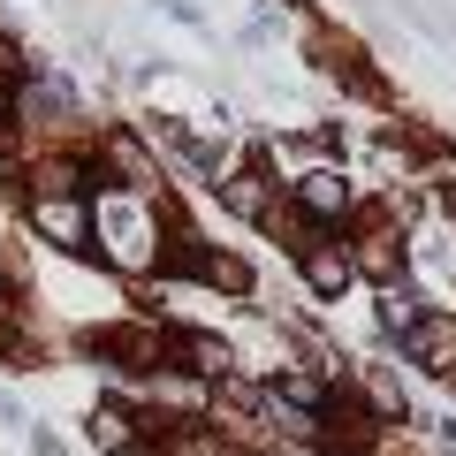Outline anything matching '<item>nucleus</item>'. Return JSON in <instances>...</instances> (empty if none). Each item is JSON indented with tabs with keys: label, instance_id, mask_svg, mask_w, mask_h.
I'll return each mask as SVG.
<instances>
[{
	"label": "nucleus",
	"instance_id": "obj_1",
	"mask_svg": "<svg viewBox=\"0 0 456 456\" xmlns=\"http://www.w3.org/2000/svg\"><path fill=\"white\" fill-rule=\"evenodd\" d=\"M99 228H107L114 236V251H122V259H152V213L145 206H130V198H107V206H99Z\"/></svg>",
	"mask_w": 456,
	"mask_h": 456
},
{
	"label": "nucleus",
	"instance_id": "obj_2",
	"mask_svg": "<svg viewBox=\"0 0 456 456\" xmlns=\"http://www.w3.org/2000/svg\"><path fill=\"white\" fill-rule=\"evenodd\" d=\"M31 228H38V236H53L61 251H77L84 236H92V213H84L77 198H38V206H31Z\"/></svg>",
	"mask_w": 456,
	"mask_h": 456
},
{
	"label": "nucleus",
	"instance_id": "obj_3",
	"mask_svg": "<svg viewBox=\"0 0 456 456\" xmlns=\"http://www.w3.org/2000/svg\"><path fill=\"white\" fill-rule=\"evenodd\" d=\"M403 350L426 365V373H456V327H449V320H419V327L403 335Z\"/></svg>",
	"mask_w": 456,
	"mask_h": 456
},
{
	"label": "nucleus",
	"instance_id": "obj_4",
	"mask_svg": "<svg viewBox=\"0 0 456 456\" xmlns=\"http://www.w3.org/2000/svg\"><path fill=\"white\" fill-rule=\"evenodd\" d=\"M297 206H305V213H312V221H335V213H342V206H350V183H342V175H335V167H312V175H305V183H297Z\"/></svg>",
	"mask_w": 456,
	"mask_h": 456
},
{
	"label": "nucleus",
	"instance_id": "obj_5",
	"mask_svg": "<svg viewBox=\"0 0 456 456\" xmlns=\"http://www.w3.org/2000/svg\"><path fill=\"white\" fill-rule=\"evenodd\" d=\"M297 259H305V281L320 297H342L350 289V251H327V244H297Z\"/></svg>",
	"mask_w": 456,
	"mask_h": 456
},
{
	"label": "nucleus",
	"instance_id": "obj_6",
	"mask_svg": "<svg viewBox=\"0 0 456 456\" xmlns=\"http://www.w3.org/2000/svg\"><path fill=\"white\" fill-rule=\"evenodd\" d=\"M358 266H365L373 281H388V289H395V266H403V244H395V236H365V244H358V259H350V274H358Z\"/></svg>",
	"mask_w": 456,
	"mask_h": 456
},
{
	"label": "nucleus",
	"instance_id": "obj_7",
	"mask_svg": "<svg viewBox=\"0 0 456 456\" xmlns=\"http://www.w3.org/2000/svg\"><path fill=\"white\" fill-rule=\"evenodd\" d=\"M175 350H183V365H191L198 380H221V373H228V350H221L213 335H183Z\"/></svg>",
	"mask_w": 456,
	"mask_h": 456
},
{
	"label": "nucleus",
	"instance_id": "obj_8",
	"mask_svg": "<svg viewBox=\"0 0 456 456\" xmlns=\"http://www.w3.org/2000/svg\"><path fill=\"white\" fill-rule=\"evenodd\" d=\"M221 206L259 221V213H266V183H259V175H228V183H221Z\"/></svg>",
	"mask_w": 456,
	"mask_h": 456
},
{
	"label": "nucleus",
	"instance_id": "obj_9",
	"mask_svg": "<svg viewBox=\"0 0 456 456\" xmlns=\"http://www.w3.org/2000/svg\"><path fill=\"white\" fill-rule=\"evenodd\" d=\"M92 434H99V449H114V456H130V449H137V441H130V419H122V411H99Z\"/></svg>",
	"mask_w": 456,
	"mask_h": 456
},
{
	"label": "nucleus",
	"instance_id": "obj_10",
	"mask_svg": "<svg viewBox=\"0 0 456 456\" xmlns=\"http://www.w3.org/2000/svg\"><path fill=\"white\" fill-rule=\"evenodd\" d=\"M388 327H395V335L419 327V297H411V289H388Z\"/></svg>",
	"mask_w": 456,
	"mask_h": 456
},
{
	"label": "nucleus",
	"instance_id": "obj_11",
	"mask_svg": "<svg viewBox=\"0 0 456 456\" xmlns=\"http://www.w3.org/2000/svg\"><path fill=\"white\" fill-rule=\"evenodd\" d=\"M175 456H221V441H206V434H183V441H175Z\"/></svg>",
	"mask_w": 456,
	"mask_h": 456
},
{
	"label": "nucleus",
	"instance_id": "obj_12",
	"mask_svg": "<svg viewBox=\"0 0 456 456\" xmlns=\"http://www.w3.org/2000/svg\"><path fill=\"white\" fill-rule=\"evenodd\" d=\"M160 8H167V16H183V23H191V16H198V8H191V0H160Z\"/></svg>",
	"mask_w": 456,
	"mask_h": 456
}]
</instances>
